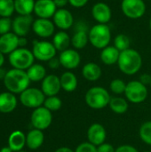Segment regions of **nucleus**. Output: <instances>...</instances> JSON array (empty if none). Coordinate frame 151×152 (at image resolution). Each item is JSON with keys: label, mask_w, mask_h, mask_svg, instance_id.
I'll use <instances>...</instances> for the list:
<instances>
[{"label": "nucleus", "mask_w": 151, "mask_h": 152, "mask_svg": "<svg viewBox=\"0 0 151 152\" xmlns=\"http://www.w3.org/2000/svg\"><path fill=\"white\" fill-rule=\"evenodd\" d=\"M35 56L31 51L27 48L20 47L9 54V62L13 69L21 70L28 69L34 64Z\"/></svg>", "instance_id": "nucleus-5"}, {"label": "nucleus", "mask_w": 151, "mask_h": 152, "mask_svg": "<svg viewBox=\"0 0 151 152\" xmlns=\"http://www.w3.org/2000/svg\"><path fill=\"white\" fill-rule=\"evenodd\" d=\"M145 152H150V151H145Z\"/></svg>", "instance_id": "nucleus-51"}, {"label": "nucleus", "mask_w": 151, "mask_h": 152, "mask_svg": "<svg viewBox=\"0 0 151 152\" xmlns=\"http://www.w3.org/2000/svg\"><path fill=\"white\" fill-rule=\"evenodd\" d=\"M130 38L125 34H118L114 39V46L120 52L125 51L130 48Z\"/></svg>", "instance_id": "nucleus-31"}, {"label": "nucleus", "mask_w": 151, "mask_h": 152, "mask_svg": "<svg viewBox=\"0 0 151 152\" xmlns=\"http://www.w3.org/2000/svg\"><path fill=\"white\" fill-rule=\"evenodd\" d=\"M28 44V40L25 37H19V46L24 47Z\"/></svg>", "instance_id": "nucleus-44"}, {"label": "nucleus", "mask_w": 151, "mask_h": 152, "mask_svg": "<svg viewBox=\"0 0 151 152\" xmlns=\"http://www.w3.org/2000/svg\"><path fill=\"white\" fill-rule=\"evenodd\" d=\"M4 62V54L0 52V68L3 66Z\"/></svg>", "instance_id": "nucleus-47"}, {"label": "nucleus", "mask_w": 151, "mask_h": 152, "mask_svg": "<svg viewBox=\"0 0 151 152\" xmlns=\"http://www.w3.org/2000/svg\"><path fill=\"white\" fill-rule=\"evenodd\" d=\"M121 9L129 19L142 18L146 12V4L143 0H122Z\"/></svg>", "instance_id": "nucleus-9"}, {"label": "nucleus", "mask_w": 151, "mask_h": 152, "mask_svg": "<svg viewBox=\"0 0 151 152\" xmlns=\"http://www.w3.org/2000/svg\"><path fill=\"white\" fill-rule=\"evenodd\" d=\"M30 120L35 129L43 131L44 129H47L52 124V112L44 107L36 108L32 112Z\"/></svg>", "instance_id": "nucleus-10"}, {"label": "nucleus", "mask_w": 151, "mask_h": 152, "mask_svg": "<svg viewBox=\"0 0 151 152\" xmlns=\"http://www.w3.org/2000/svg\"><path fill=\"white\" fill-rule=\"evenodd\" d=\"M61 106H62V102L56 95L47 97L44 102V107L49 110L51 112L59 110L61 108Z\"/></svg>", "instance_id": "nucleus-34"}, {"label": "nucleus", "mask_w": 151, "mask_h": 152, "mask_svg": "<svg viewBox=\"0 0 151 152\" xmlns=\"http://www.w3.org/2000/svg\"><path fill=\"white\" fill-rule=\"evenodd\" d=\"M48 66L52 69H57L61 65V62H60V60L59 58L57 57H53V59H51L49 61H48Z\"/></svg>", "instance_id": "nucleus-41"}, {"label": "nucleus", "mask_w": 151, "mask_h": 152, "mask_svg": "<svg viewBox=\"0 0 151 152\" xmlns=\"http://www.w3.org/2000/svg\"><path fill=\"white\" fill-rule=\"evenodd\" d=\"M61 65L67 69H77L81 62V56L76 49H67L59 55Z\"/></svg>", "instance_id": "nucleus-11"}, {"label": "nucleus", "mask_w": 151, "mask_h": 152, "mask_svg": "<svg viewBox=\"0 0 151 152\" xmlns=\"http://www.w3.org/2000/svg\"><path fill=\"white\" fill-rule=\"evenodd\" d=\"M20 101L25 107L36 109L44 104L45 101V95L42 90L37 88H27L20 94Z\"/></svg>", "instance_id": "nucleus-7"}, {"label": "nucleus", "mask_w": 151, "mask_h": 152, "mask_svg": "<svg viewBox=\"0 0 151 152\" xmlns=\"http://www.w3.org/2000/svg\"><path fill=\"white\" fill-rule=\"evenodd\" d=\"M110 99L109 92L101 86L91 87L85 96L86 104L93 110L104 109L109 104Z\"/></svg>", "instance_id": "nucleus-4"}, {"label": "nucleus", "mask_w": 151, "mask_h": 152, "mask_svg": "<svg viewBox=\"0 0 151 152\" xmlns=\"http://www.w3.org/2000/svg\"><path fill=\"white\" fill-rule=\"evenodd\" d=\"M14 11V0H0L1 17H10Z\"/></svg>", "instance_id": "nucleus-32"}, {"label": "nucleus", "mask_w": 151, "mask_h": 152, "mask_svg": "<svg viewBox=\"0 0 151 152\" xmlns=\"http://www.w3.org/2000/svg\"><path fill=\"white\" fill-rule=\"evenodd\" d=\"M106 137L107 133L102 125L99 123H94L89 126L87 130V138L89 142H91L92 144L98 147L105 142Z\"/></svg>", "instance_id": "nucleus-18"}, {"label": "nucleus", "mask_w": 151, "mask_h": 152, "mask_svg": "<svg viewBox=\"0 0 151 152\" xmlns=\"http://www.w3.org/2000/svg\"><path fill=\"white\" fill-rule=\"evenodd\" d=\"M17 106V98L14 94L4 92L0 94V112L10 113L15 110Z\"/></svg>", "instance_id": "nucleus-21"}, {"label": "nucleus", "mask_w": 151, "mask_h": 152, "mask_svg": "<svg viewBox=\"0 0 151 152\" xmlns=\"http://www.w3.org/2000/svg\"><path fill=\"white\" fill-rule=\"evenodd\" d=\"M53 19L55 27L64 31L69 29L74 23V17L72 13L65 8L57 9Z\"/></svg>", "instance_id": "nucleus-14"}, {"label": "nucleus", "mask_w": 151, "mask_h": 152, "mask_svg": "<svg viewBox=\"0 0 151 152\" xmlns=\"http://www.w3.org/2000/svg\"><path fill=\"white\" fill-rule=\"evenodd\" d=\"M57 9L53 0H36L34 12L38 18L50 19L53 17Z\"/></svg>", "instance_id": "nucleus-15"}, {"label": "nucleus", "mask_w": 151, "mask_h": 152, "mask_svg": "<svg viewBox=\"0 0 151 152\" xmlns=\"http://www.w3.org/2000/svg\"><path fill=\"white\" fill-rule=\"evenodd\" d=\"M12 28V21L10 17H1L0 18V35H4L9 33L10 29Z\"/></svg>", "instance_id": "nucleus-36"}, {"label": "nucleus", "mask_w": 151, "mask_h": 152, "mask_svg": "<svg viewBox=\"0 0 151 152\" xmlns=\"http://www.w3.org/2000/svg\"><path fill=\"white\" fill-rule=\"evenodd\" d=\"M34 20L31 15H19L12 20L13 33L18 37H26L32 28Z\"/></svg>", "instance_id": "nucleus-13"}, {"label": "nucleus", "mask_w": 151, "mask_h": 152, "mask_svg": "<svg viewBox=\"0 0 151 152\" xmlns=\"http://www.w3.org/2000/svg\"><path fill=\"white\" fill-rule=\"evenodd\" d=\"M150 86H151V83H150Z\"/></svg>", "instance_id": "nucleus-52"}, {"label": "nucleus", "mask_w": 151, "mask_h": 152, "mask_svg": "<svg viewBox=\"0 0 151 152\" xmlns=\"http://www.w3.org/2000/svg\"><path fill=\"white\" fill-rule=\"evenodd\" d=\"M56 48L53 44L48 41H34L32 53L35 59L41 61H49L56 55Z\"/></svg>", "instance_id": "nucleus-8"}, {"label": "nucleus", "mask_w": 151, "mask_h": 152, "mask_svg": "<svg viewBox=\"0 0 151 152\" xmlns=\"http://www.w3.org/2000/svg\"><path fill=\"white\" fill-rule=\"evenodd\" d=\"M19 47V37L12 32L0 37V52L3 54H10Z\"/></svg>", "instance_id": "nucleus-19"}, {"label": "nucleus", "mask_w": 151, "mask_h": 152, "mask_svg": "<svg viewBox=\"0 0 151 152\" xmlns=\"http://www.w3.org/2000/svg\"><path fill=\"white\" fill-rule=\"evenodd\" d=\"M44 135L41 130L33 129L28 132L26 136V145L30 150H36L44 143Z\"/></svg>", "instance_id": "nucleus-23"}, {"label": "nucleus", "mask_w": 151, "mask_h": 152, "mask_svg": "<svg viewBox=\"0 0 151 152\" xmlns=\"http://www.w3.org/2000/svg\"><path fill=\"white\" fill-rule=\"evenodd\" d=\"M35 4V0H14V8L20 15H30Z\"/></svg>", "instance_id": "nucleus-28"}, {"label": "nucleus", "mask_w": 151, "mask_h": 152, "mask_svg": "<svg viewBox=\"0 0 151 152\" xmlns=\"http://www.w3.org/2000/svg\"><path fill=\"white\" fill-rule=\"evenodd\" d=\"M0 152H12V151L9 147H4L0 150Z\"/></svg>", "instance_id": "nucleus-48"}, {"label": "nucleus", "mask_w": 151, "mask_h": 152, "mask_svg": "<svg viewBox=\"0 0 151 152\" xmlns=\"http://www.w3.org/2000/svg\"><path fill=\"white\" fill-rule=\"evenodd\" d=\"M110 110L117 114H124L128 110V102L122 97H113L109 104Z\"/></svg>", "instance_id": "nucleus-30"}, {"label": "nucleus", "mask_w": 151, "mask_h": 152, "mask_svg": "<svg viewBox=\"0 0 151 152\" xmlns=\"http://www.w3.org/2000/svg\"><path fill=\"white\" fill-rule=\"evenodd\" d=\"M53 44L57 51L63 52L69 49V46L71 44V37L67 32L61 30L53 36Z\"/></svg>", "instance_id": "nucleus-27"}, {"label": "nucleus", "mask_w": 151, "mask_h": 152, "mask_svg": "<svg viewBox=\"0 0 151 152\" xmlns=\"http://www.w3.org/2000/svg\"><path fill=\"white\" fill-rule=\"evenodd\" d=\"M89 42V37L87 29L85 26L77 27L73 37H71V44L76 50L83 49L86 46Z\"/></svg>", "instance_id": "nucleus-20"}, {"label": "nucleus", "mask_w": 151, "mask_h": 152, "mask_svg": "<svg viewBox=\"0 0 151 152\" xmlns=\"http://www.w3.org/2000/svg\"><path fill=\"white\" fill-rule=\"evenodd\" d=\"M30 80L27 74V71L12 69L7 71V74L4 79V84L6 89L12 94H21L27 88H28Z\"/></svg>", "instance_id": "nucleus-2"}, {"label": "nucleus", "mask_w": 151, "mask_h": 152, "mask_svg": "<svg viewBox=\"0 0 151 152\" xmlns=\"http://www.w3.org/2000/svg\"><path fill=\"white\" fill-rule=\"evenodd\" d=\"M120 51L117 49L114 45H108L107 47L103 48L101 53V60L105 65H114L117 63Z\"/></svg>", "instance_id": "nucleus-22"}, {"label": "nucleus", "mask_w": 151, "mask_h": 152, "mask_svg": "<svg viewBox=\"0 0 151 152\" xmlns=\"http://www.w3.org/2000/svg\"><path fill=\"white\" fill-rule=\"evenodd\" d=\"M42 92L49 96H55L61 89V79L56 75H48L42 80Z\"/></svg>", "instance_id": "nucleus-17"}, {"label": "nucleus", "mask_w": 151, "mask_h": 152, "mask_svg": "<svg viewBox=\"0 0 151 152\" xmlns=\"http://www.w3.org/2000/svg\"><path fill=\"white\" fill-rule=\"evenodd\" d=\"M27 74L30 81L38 82L46 77V70L45 68L41 64H33L27 69Z\"/></svg>", "instance_id": "nucleus-29"}, {"label": "nucleus", "mask_w": 151, "mask_h": 152, "mask_svg": "<svg viewBox=\"0 0 151 152\" xmlns=\"http://www.w3.org/2000/svg\"><path fill=\"white\" fill-rule=\"evenodd\" d=\"M150 30H151V19H150Z\"/></svg>", "instance_id": "nucleus-49"}, {"label": "nucleus", "mask_w": 151, "mask_h": 152, "mask_svg": "<svg viewBox=\"0 0 151 152\" xmlns=\"http://www.w3.org/2000/svg\"><path fill=\"white\" fill-rule=\"evenodd\" d=\"M117 65L121 72L132 76L141 69L142 66V57L138 51L129 48L120 53Z\"/></svg>", "instance_id": "nucleus-1"}, {"label": "nucleus", "mask_w": 151, "mask_h": 152, "mask_svg": "<svg viewBox=\"0 0 151 152\" xmlns=\"http://www.w3.org/2000/svg\"><path fill=\"white\" fill-rule=\"evenodd\" d=\"M139 81H141L142 84H144L145 86L146 85H150L151 83V76L150 74H148V73H144V74H142L141 77H140V80Z\"/></svg>", "instance_id": "nucleus-42"}, {"label": "nucleus", "mask_w": 151, "mask_h": 152, "mask_svg": "<svg viewBox=\"0 0 151 152\" xmlns=\"http://www.w3.org/2000/svg\"><path fill=\"white\" fill-rule=\"evenodd\" d=\"M6 74H7V71L4 69L0 68V80H4L5 76H6Z\"/></svg>", "instance_id": "nucleus-46"}, {"label": "nucleus", "mask_w": 151, "mask_h": 152, "mask_svg": "<svg viewBox=\"0 0 151 152\" xmlns=\"http://www.w3.org/2000/svg\"><path fill=\"white\" fill-rule=\"evenodd\" d=\"M126 85L127 84H125L124 80H122L120 78H116V79H113L110 82L109 88H110V90H111V92L113 94H125Z\"/></svg>", "instance_id": "nucleus-35"}, {"label": "nucleus", "mask_w": 151, "mask_h": 152, "mask_svg": "<svg viewBox=\"0 0 151 152\" xmlns=\"http://www.w3.org/2000/svg\"><path fill=\"white\" fill-rule=\"evenodd\" d=\"M141 140L151 146V121H147L143 123L139 131Z\"/></svg>", "instance_id": "nucleus-33"}, {"label": "nucleus", "mask_w": 151, "mask_h": 152, "mask_svg": "<svg viewBox=\"0 0 151 152\" xmlns=\"http://www.w3.org/2000/svg\"><path fill=\"white\" fill-rule=\"evenodd\" d=\"M93 18L100 24H107L112 17V12L109 4L103 2L96 3L92 8Z\"/></svg>", "instance_id": "nucleus-16"}, {"label": "nucleus", "mask_w": 151, "mask_h": 152, "mask_svg": "<svg viewBox=\"0 0 151 152\" xmlns=\"http://www.w3.org/2000/svg\"><path fill=\"white\" fill-rule=\"evenodd\" d=\"M115 152H139L138 150L132 146V145H128V144H125V145H121L118 148L116 149Z\"/></svg>", "instance_id": "nucleus-39"}, {"label": "nucleus", "mask_w": 151, "mask_h": 152, "mask_svg": "<svg viewBox=\"0 0 151 152\" xmlns=\"http://www.w3.org/2000/svg\"><path fill=\"white\" fill-rule=\"evenodd\" d=\"M89 0H69V4L75 8H81L84 7Z\"/></svg>", "instance_id": "nucleus-40"}, {"label": "nucleus", "mask_w": 151, "mask_h": 152, "mask_svg": "<svg viewBox=\"0 0 151 152\" xmlns=\"http://www.w3.org/2000/svg\"><path fill=\"white\" fill-rule=\"evenodd\" d=\"M53 2L58 9L64 8L69 4V0H53Z\"/></svg>", "instance_id": "nucleus-43"}, {"label": "nucleus", "mask_w": 151, "mask_h": 152, "mask_svg": "<svg viewBox=\"0 0 151 152\" xmlns=\"http://www.w3.org/2000/svg\"><path fill=\"white\" fill-rule=\"evenodd\" d=\"M32 29L35 32V34L37 35L38 37L46 38L53 35L55 25L53 21H52L50 19L38 18L34 20L32 25Z\"/></svg>", "instance_id": "nucleus-12"}, {"label": "nucleus", "mask_w": 151, "mask_h": 152, "mask_svg": "<svg viewBox=\"0 0 151 152\" xmlns=\"http://www.w3.org/2000/svg\"><path fill=\"white\" fill-rule=\"evenodd\" d=\"M17 152H25V151H17Z\"/></svg>", "instance_id": "nucleus-50"}, {"label": "nucleus", "mask_w": 151, "mask_h": 152, "mask_svg": "<svg viewBox=\"0 0 151 152\" xmlns=\"http://www.w3.org/2000/svg\"><path fill=\"white\" fill-rule=\"evenodd\" d=\"M26 144V136L21 131L12 132L8 139V147L14 152L20 151Z\"/></svg>", "instance_id": "nucleus-26"}, {"label": "nucleus", "mask_w": 151, "mask_h": 152, "mask_svg": "<svg viewBox=\"0 0 151 152\" xmlns=\"http://www.w3.org/2000/svg\"><path fill=\"white\" fill-rule=\"evenodd\" d=\"M126 99L132 103H142L148 97V89L141 81H131L126 85L125 92Z\"/></svg>", "instance_id": "nucleus-6"}, {"label": "nucleus", "mask_w": 151, "mask_h": 152, "mask_svg": "<svg viewBox=\"0 0 151 152\" xmlns=\"http://www.w3.org/2000/svg\"><path fill=\"white\" fill-rule=\"evenodd\" d=\"M101 67L94 62H88L84 65L82 69V75L83 77L91 82L97 81L101 77Z\"/></svg>", "instance_id": "nucleus-24"}, {"label": "nucleus", "mask_w": 151, "mask_h": 152, "mask_svg": "<svg viewBox=\"0 0 151 152\" xmlns=\"http://www.w3.org/2000/svg\"><path fill=\"white\" fill-rule=\"evenodd\" d=\"M90 44L97 48L103 49L107 47L111 41V30L107 24H100L93 26L88 31Z\"/></svg>", "instance_id": "nucleus-3"}, {"label": "nucleus", "mask_w": 151, "mask_h": 152, "mask_svg": "<svg viewBox=\"0 0 151 152\" xmlns=\"http://www.w3.org/2000/svg\"><path fill=\"white\" fill-rule=\"evenodd\" d=\"M61 89L68 93L74 92L78 86V81L77 76L71 72V71H66L64 72L61 77Z\"/></svg>", "instance_id": "nucleus-25"}, {"label": "nucleus", "mask_w": 151, "mask_h": 152, "mask_svg": "<svg viewBox=\"0 0 151 152\" xmlns=\"http://www.w3.org/2000/svg\"><path fill=\"white\" fill-rule=\"evenodd\" d=\"M54 152H75L73 151L71 149L68 148V147H61V148H59L58 150H56Z\"/></svg>", "instance_id": "nucleus-45"}, {"label": "nucleus", "mask_w": 151, "mask_h": 152, "mask_svg": "<svg viewBox=\"0 0 151 152\" xmlns=\"http://www.w3.org/2000/svg\"><path fill=\"white\" fill-rule=\"evenodd\" d=\"M97 151L98 152H115L116 150L115 148L113 147L112 144L110 143H102L101 145L98 146L97 147Z\"/></svg>", "instance_id": "nucleus-38"}, {"label": "nucleus", "mask_w": 151, "mask_h": 152, "mask_svg": "<svg viewBox=\"0 0 151 152\" xmlns=\"http://www.w3.org/2000/svg\"><path fill=\"white\" fill-rule=\"evenodd\" d=\"M75 152H98L97 151V147L91 142H82L80 143Z\"/></svg>", "instance_id": "nucleus-37"}]
</instances>
